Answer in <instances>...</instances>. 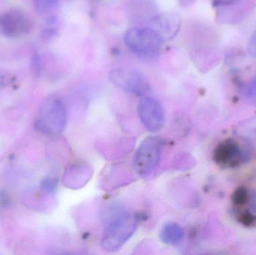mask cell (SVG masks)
I'll list each match as a JSON object with an SVG mask.
<instances>
[{
  "mask_svg": "<svg viewBox=\"0 0 256 255\" xmlns=\"http://www.w3.org/2000/svg\"><path fill=\"white\" fill-rule=\"evenodd\" d=\"M67 121L68 111L66 103L61 97L52 94L42 102L34 124L42 134L56 136L64 131Z\"/></svg>",
  "mask_w": 256,
  "mask_h": 255,
  "instance_id": "cell-1",
  "label": "cell"
},
{
  "mask_svg": "<svg viewBox=\"0 0 256 255\" xmlns=\"http://www.w3.org/2000/svg\"><path fill=\"white\" fill-rule=\"evenodd\" d=\"M126 46L142 59L156 58L162 49L164 40L152 27H135L128 30L124 37Z\"/></svg>",
  "mask_w": 256,
  "mask_h": 255,
  "instance_id": "cell-2",
  "label": "cell"
},
{
  "mask_svg": "<svg viewBox=\"0 0 256 255\" xmlns=\"http://www.w3.org/2000/svg\"><path fill=\"white\" fill-rule=\"evenodd\" d=\"M138 218L134 214H124L108 226L102 240V247L106 251L120 250L135 233Z\"/></svg>",
  "mask_w": 256,
  "mask_h": 255,
  "instance_id": "cell-3",
  "label": "cell"
},
{
  "mask_svg": "<svg viewBox=\"0 0 256 255\" xmlns=\"http://www.w3.org/2000/svg\"><path fill=\"white\" fill-rule=\"evenodd\" d=\"M161 140L156 136L146 138L138 147L134 160V168L140 176H148L159 164Z\"/></svg>",
  "mask_w": 256,
  "mask_h": 255,
  "instance_id": "cell-4",
  "label": "cell"
},
{
  "mask_svg": "<svg viewBox=\"0 0 256 255\" xmlns=\"http://www.w3.org/2000/svg\"><path fill=\"white\" fill-rule=\"evenodd\" d=\"M110 79L120 89L136 96L143 97L150 90L146 76L135 69L126 67L114 69L110 72Z\"/></svg>",
  "mask_w": 256,
  "mask_h": 255,
  "instance_id": "cell-5",
  "label": "cell"
},
{
  "mask_svg": "<svg viewBox=\"0 0 256 255\" xmlns=\"http://www.w3.org/2000/svg\"><path fill=\"white\" fill-rule=\"evenodd\" d=\"M32 23L26 13L18 8L0 13V35L10 39L22 38L30 34Z\"/></svg>",
  "mask_w": 256,
  "mask_h": 255,
  "instance_id": "cell-6",
  "label": "cell"
},
{
  "mask_svg": "<svg viewBox=\"0 0 256 255\" xmlns=\"http://www.w3.org/2000/svg\"><path fill=\"white\" fill-rule=\"evenodd\" d=\"M138 114L146 130L156 133L165 124V115L160 103L153 97L143 96L138 103Z\"/></svg>",
  "mask_w": 256,
  "mask_h": 255,
  "instance_id": "cell-7",
  "label": "cell"
},
{
  "mask_svg": "<svg viewBox=\"0 0 256 255\" xmlns=\"http://www.w3.org/2000/svg\"><path fill=\"white\" fill-rule=\"evenodd\" d=\"M244 156L239 144L232 139L221 142L214 153V159L216 164L225 168L239 166L243 161Z\"/></svg>",
  "mask_w": 256,
  "mask_h": 255,
  "instance_id": "cell-8",
  "label": "cell"
},
{
  "mask_svg": "<svg viewBox=\"0 0 256 255\" xmlns=\"http://www.w3.org/2000/svg\"><path fill=\"white\" fill-rule=\"evenodd\" d=\"M152 28L160 34L162 40L176 36L180 27V18L176 13L156 15L152 19Z\"/></svg>",
  "mask_w": 256,
  "mask_h": 255,
  "instance_id": "cell-9",
  "label": "cell"
},
{
  "mask_svg": "<svg viewBox=\"0 0 256 255\" xmlns=\"http://www.w3.org/2000/svg\"><path fill=\"white\" fill-rule=\"evenodd\" d=\"M92 175V169L90 166L78 163L70 166L66 171L63 178L64 185L68 188L76 190L87 184Z\"/></svg>",
  "mask_w": 256,
  "mask_h": 255,
  "instance_id": "cell-10",
  "label": "cell"
},
{
  "mask_svg": "<svg viewBox=\"0 0 256 255\" xmlns=\"http://www.w3.org/2000/svg\"><path fill=\"white\" fill-rule=\"evenodd\" d=\"M160 237L164 244L170 246H178L183 241L184 232L182 228L176 223H168L161 229Z\"/></svg>",
  "mask_w": 256,
  "mask_h": 255,
  "instance_id": "cell-11",
  "label": "cell"
},
{
  "mask_svg": "<svg viewBox=\"0 0 256 255\" xmlns=\"http://www.w3.org/2000/svg\"><path fill=\"white\" fill-rule=\"evenodd\" d=\"M60 28L58 19L56 16L48 17L42 25L40 29V38L44 41L48 42L52 40L56 35Z\"/></svg>",
  "mask_w": 256,
  "mask_h": 255,
  "instance_id": "cell-12",
  "label": "cell"
},
{
  "mask_svg": "<svg viewBox=\"0 0 256 255\" xmlns=\"http://www.w3.org/2000/svg\"><path fill=\"white\" fill-rule=\"evenodd\" d=\"M232 199L236 209L244 208L250 200V194L248 189L245 187H240L234 192Z\"/></svg>",
  "mask_w": 256,
  "mask_h": 255,
  "instance_id": "cell-13",
  "label": "cell"
},
{
  "mask_svg": "<svg viewBox=\"0 0 256 255\" xmlns=\"http://www.w3.org/2000/svg\"><path fill=\"white\" fill-rule=\"evenodd\" d=\"M236 217L238 221L246 226L252 227L256 226V215L248 210L236 209Z\"/></svg>",
  "mask_w": 256,
  "mask_h": 255,
  "instance_id": "cell-14",
  "label": "cell"
},
{
  "mask_svg": "<svg viewBox=\"0 0 256 255\" xmlns=\"http://www.w3.org/2000/svg\"><path fill=\"white\" fill-rule=\"evenodd\" d=\"M34 8L40 13H46L52 10L58 4V0H32Z\"/></svg>",
  "mask_w": 256,
  "mask_h": 255,
  "instance_id": "cell-15",
  "label": "cell"
},
{
  "mask_svg": "<svg viewBox=\"0 0 256 255\" xmlns=\"http://www.w3.org/2000/svg\"><path fill=\"white\" fill-rule=\"evenodd\" d=\"M244 92L248 98L256 100V76L245 87Z\"/></svg>",
  "mask_w": 256,
  "mask_h": 255,
  "instance_id": "cell-16",
  "label": "cell"
},
{
  "mask_svg": "<svg viewBox=\"0 0 256 255\" xmlns=\"http://www.w3.org/2000/svg\"><path fill=\"white\" fill-rule=\"evenodd\" d=\"M42 187L43 190H46V191L54 192L55 190L56 187V181L55 180L50 179H45L44 181L42 182Z\"/></svg>",
  "mask_w": 256,
  "mask_h": 255,
  "instance_id": "cell-17",
  "label": "cell"
},
{
  "mask_svg": "<svg viewBox=\"0 0 256 255\" xmlns=\"http://www.w3.org/2000/svg\"><path fill=\"white\" fill-rule=\"evenodd\" d=\"M248 52L251 56L256 58V30L251 37L248 44Z\"/></svg>",
  "mask_w": 256,
  "mask_h": 255,
  "instance_id": "cell-18",
  "label": "cell"
},
{
  "mask_svg": "<svg viewBox=\"0 0 256 255\" xmlns=\"http://www.w3.org/2000/svg\"><path fill=\"white\" fill-rule=\"evenodd\" d=\"M32 67L34 70V73H38V70L40 69V59H39L38 55L36 52L33 55Z\"/></svg>",
  "mask_w": 256,
  "mask_h": 255,
  "instance_id": "cell-19",
  "label": "cell"
},
{
  "mask_svg": "<svg viewBox=\"0 0 256 255\" xmlns=\"http://www.w3.org/2000/svg\"><path fill=\"white\" fill-rule=\"evenodd\" d=\"M216 4H228V3L234 2L238 0H213Z\"/></svg>",
  "mask_w": 256,
  "mask_h": 255,
  "instance_id": "cell-20",
  "label": "cell"
}]
</instances>
